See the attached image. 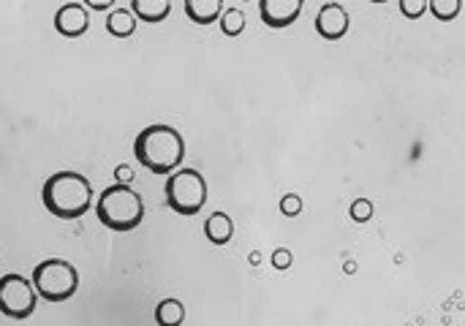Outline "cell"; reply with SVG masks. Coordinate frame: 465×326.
<instances>
[{"label": "cell", "instance_id": "cell-18", "mask_svg": "<svg viewBox=\"0 0 465 326\" xmlns=\"http://www.w3.org/2000/svg\"><path fill=\"white\" fill-rule=\"evenodd\" d=\"M400 12L408 20H419L427 12V0H400Z\"/></svg>", "mask_w": 465, "mask_h": 326}, {"label": "cell", "instance_id": "cell-4", "mask_svg": "<svg viewBox=\"0 0 465 326\" xmlns=\"http://www.w3.org/2000/svg\"><path fill=\"white\" fill-rule=\"evenodd\" d=\"M167 204L178 215H199L207 204V183L196 169H175L167 180Z\"/></svg>", "mask_w": 465, "mask_h": 326}, {"label": "cell", "instance_id": "cell-12", "mask_svg": "<svg viewBox=\"0 0 465 326\" xmlns=\"http://www.w3.org/2000/svg\"><path fill=\"white\" fill-rule=\"evenodd\" d=\"M205 234L213 245H226L234 234V223L226 213H213L205 223Z\"/></svg>", "mask_w": 465, "mask_h": 326}, {"label": "cell", "instance_id": "cell-19", "mask_svg": "<svg viewBox=\"0 0 465 326\" xmlns=\"http://www.w3.org/2000/svg\"><path fill=\"white\" fill-rule=\"evenodd\" d=\"M280 213H283L286 218H296V215L302 213V199H299L296 194L283 196V199H280Z\"/></svg>", "mask_w": 465, "mask_h": 326}, {"label": "cell", "instance_id": "cell-5", "mask_svg": "<svg viewBox=\"0 0 465 326\" xmlns=\"http://www.w3.org/2000/svg\"><path fill=\"white\" fill-rule=\"evenodd\" d=\"M33 288L47 299V302H66L77 294L79 288V275L77 269L63 261V258H50L41 261L33 269Z\"/></svg>", "mask_w": 465, "mask_h": 326}, {"label": "cell", "instance_id": "cell-10", "mask_svg": "<svg viewBox=\"0 0 465 326\" xmlns=\"http://www.w3.org/2000/svg\"><path fill=\"white\" fill-rule=\"evenodd\" d=\"M131 12L139 23L159 25L169 17L172 0H131Z\"/></svg>", "mask_w": 465, "mask_h": 326}, {"label": "cell", "instance_id": "cell-15", "mask_svg": "<svg viewBox=\"0 0 465 326\" xmlns=\"http://www.w3.org/2000/svg\"><path fill=\"white\" fill-rule=\"evenodd\" d=\"M427 9L433 12L435 20L451 23V20H457L460 12H462V0H427Z\"/></svg>", "mask_w": 465, "mask_h": 326}, {"label": "cell", "instance_id": "cell-7", "mask_svg": "<svg viewBox=\"0 0 465 326\" xmlns=\"http://www.w3.org/2000/svg\"><path fill=\"white\" fill-rule=\"evenodd\" d=\"M305 0H259V17L267 28H288L299 20Z\"/></svg>", "mask_w": 465, "mask_h": 326}, {"label": "cell", "instance_id": "cell-25", "mask_svg": "<svg viewBox=\"0 0 465 326\" xmlns=\"http://www.w3.org/2000/svg\"><path fill=\"white\" fill-rule=\"evenodd\" d=\"M370 4H387V0H370Z\"/></svg>", "mask_w": 465, "mask_h": 326}, {"label": "cell", "instance_id": "cell-13", "mask_svg": "<svg viewBox=\"0 0 465 326\" xmlns=\"http://www.w3.org/2000/svg\"><path fill=\"white\" fill-rule=\"evenodd\" d=\"M106 31H109V36H114V39H128V36H133V31H136V17H133V12H125V9L112 12V14L106 17Z\"/></svg>", "mask_w": 465, "mask_h": 326}, {"label": "cell", "instance_id": "cell-24", "mask_svg": "<svg viewBox=\"0 0 465 326\" xmlns=\"http://www.w3.org/2000/svg\"><path fill=\"white\" fill-rule=\"evenodd\" d=\"M251 264L259 267V264H261V256H259V253H251Z\"/></svg>", "mask_w": 465, "mask_h": 326}, {"label": "cell", "instance_id": "cell-2", "mask_svg": "<svg viewBox=\"0 0 465 326\" xmlns=\"http://www.w3.org/2000/svg\"><path fill=\"white\" fill-rule=\"evenodd\" d=\"M41 202L44 207L63 221H74L82 218L90 204H93V186L85 175L77 172H58L44 183L41 191Z\"/></svg>", "mask_w": 465, "mask_h": 326}, {"label": "cell", "instance_id": "cell-20", "mask_svg": "<svg viewBox=\"0 0 465 326\" xmlns=\"http://www.w3.org/2000/svg\"><path fill=\"white\" fill-rule=\"evenodd\" d=\"M272 267H275V269H288V267H291V250H286V248L275 250V253H272Z\"/></svg>", "mask_w": 465, "mask_h": 326}, {"label": "cell", "instance_id": "cell-3", "mask_svg": "<svg viewBox=\"0 0 465 326\" xmlns=\"http://www.w3.org/2000/svg\"><path fill=\"white\" fill-rule=\"evenodd\" d=\"M98 221L112 231H133L144 218V202L128 186H112L101 194L96 204Z\"/></svg>", "mask_w": 465, "mask_h": 326}, {"label": "cell", "instance_id": "cell-16", "mask_svg": "<svg viewBox=\"0 0 465 326\" xmlns=\"http://www.w3.org/2000/svg\"><path fill=\"white\" fill-rule=\"evenodd\" d=\"M221 31H223V36H229V39L240 36V33L245 31V14H242L240 9L223 12V14H221Z\"/></svg>", "mask_w": 465, "mask_h": 326}, {"label": "cell", "instance_id": "cell-1", "mask_svg": "<svg viewBox=\"0 0 465 326\" xmlns=\"http://www.w3.org/2000/svg\"><path fill=\"white\" fill-rule=\"evenodd\" d=\"M136 160L152 175H172L186 158V141L172 125H150L133 141Z\"/></svg>", "mask_w": 465, "mask_h": 326}, {"label": "cell", "instance_id": "cell-6", "mask_svg": "<svg viewBox=\"0 0 465 326\" xmlns=\"http://www.w3.org/2000/svg\"><path fill=\"white\" fill-rule=\"evenodd\" d=\"M36 310V288L33 280H25L23 275H4L0 277V312L9 318H31Z\"/></svg>", "mask_w": 465, "mask_h": 326}, {"label": "cell", "instance_id": "cell-8", "mask_svg": "<svg viewBox=\"0 0 465 326\" xmlns=\"http://www.w3.org/2000/svg\"><path fill=\"white\" fill-rule=\"evenodd\" d=\"M349 25H351L349 12L341 4H327L316 14V31L327 41H341L349 33Z\"/></svg>", "mask_w": 465, "mask_h": 326}, {"label": "cell", "instance_id": "cell-22", "mask_svg": "<svg viewBox=\"0 0 465 326\" xmlns=\"http://www.w3.org/2000/svg\"><path fill=\"white\" fill-rule=\"evenodd\" d=\"M82 4L93 12H106L109 6H114V0H82Z\"/></svg>", "mask_w": 465, "mask_h": 326}, {"label": "cell", "instance_id": "cell-17", "mask_svg": "<svg viewBox=\"0 0 465 326\" xmlns=\"http://www.w3.org/2000/svg\"><path fill=\"white\" fill-rule=\"evenodd\" d=\"M349 215H351V221H357V223L370 221V218H373V202H370V199H354L351 207H349Z\"/></svg>", "mask_w": 465, "mask_h": 326}, {"label": "cell", "instance_id": "cell-14", "mask_svg": "<svg viewBox=\"0 0 465 326\" xmlns=\"http://www.w3.org/2000/svg\"><path fill=\"white\" fill-rule=\"evenodd\" d=\"M186 318V307L180 299H164L159 307H155V321L161 326H180Z\"/></svg>", "mask_w": 465, "mask_h": 326}, {"label": "cell", "instance_id": "cell-11", "mask_svg": "<svg viewBox=\"0 0 465 326\" xmlns=\"http://www.w3.org/2000/svg\"><path fill=\"white\" fill-rule=\"evenodd\" d=\"M186 14L196 25H213L223 14V0H186Z\"/></svg>", "mask_w": 465, "mask_h": 326}, {"label": "cell", "instance_id": "cell-21", "mask_svg": "<svg viewBox=\"0 0 465 326\" xmlns=\"http://www.w3.org/2000/svg\"><path fill=\"white\" fill-rule=\"evenodd\" d=\"M114 177H117V183H120V186H128V183H133V169H131V167H125V163H123V167H117V169H114Z\"/></svg>", "mask_w": 465, "mask_h": 326}, {"label": "cell", "instance_id": "cell-23", "mask_svg": "<svg viewBox=\"0 0 465 326\" xmlns=\"http://www.w3.org/2000/svg\"><path fill=\"white\" fill-rule=\"evenodd\" d=\"M343 272H346V275H354V272H357V261H346V264H343Z\"/></svg>", "mask_w": 465, "mask_h": 326}, {"label": "cell", "instance_id": "cell-9", "mask_svg": "<svg viewBox=\"0 0 465 326\" xmlns=\"http://www.w3.org/2000/svg\"><path fill=\"white\" fill-rule=\"evenodd\" d=\"M90 28V17H87V9L79 6V4H66L58 9L55 14V31L66 39H79L85 36Z\"/></svg>", "mask_w": 465, "mask_h": 326}]
</instances>
